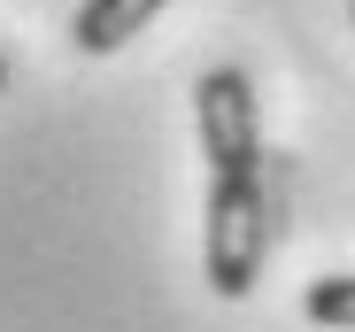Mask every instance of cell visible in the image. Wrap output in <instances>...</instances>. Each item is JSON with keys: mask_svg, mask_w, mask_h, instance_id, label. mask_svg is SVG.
Segmentation results:
<instances>
[{"mask_svg": "<svg viewBox=\"0 0 355 332\" xmlns=\"http://www.w3.org/2000/svg\"><path fill=\"white\" fill-rule=\"evenodd\" d=\"M278 232H286V155H263L240 178H209V201H201V279H209V294L248 302Z\"/></svg>", "mask_w": 355, "mask_h": 332, "instance_id": "cell-1", "label": "cell"}, {"mask_svg": "<svg viewBox=\"0 0 355 332\" xmlns=\"http://www.w3.org/2000/svg\"><path fill=\"white\" fill-rule=\"evenodd\" d=\"M193 132H201V155H209V178H240V171H255V162L270 155L248 70H232V62L201 70V85H193Z\"/></svg>", "mask_w": 355, "mask_h": 332, "instance_id": "cell-2", "label": "cell"}, {"mask_svg": "<svg viewBox=\"0 0 355 332\" xmlns=\"http://www.w3.org/2000/svg\"><path fill=\"white\" fill-rule=\"evenodd\" d=\"M162 8H170V0H85L78 24H70V39H78V54H116V46H132Z\"/></svg>", "mask_w": 355, "mask_h": 332, "instance_id": "cell-3", "label": "cell"}, {"mask_svg": "<svg viewBox=\"0 0 355 332\" xmlns=\"http://www.w3.org/2000/svg\"><path fill=\"white\" fill-rule=\"evenodd\" d=\"M302 309H309V324H324V332H355V270L317 279V286L302 294Z\"/></svg>", "mask_w": 355, "mask_h": 332, "instance_id": "cell-4", "label": "cell"}, {"mask_svg": "<svg viewBox=\"0 0 355 332\" xmlns=\"http://www.w3.org/2000/svg\"><path fill=\"white\" fill-rule=\"evenodd\" d=\"M0 93H8V54H0Z\"/></svg>", "mask_w": 355, "mask_h": 332, "instance_id": "cell-5", "label": "cell"}]
</instances>
